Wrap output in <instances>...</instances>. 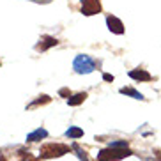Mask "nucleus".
I'll return each instance as SVG.
<instances>
[{"label": "nucleus", "mask_w": 161, "mask_h": 161, "mask_svg": "<svg viewBox=\"0 0 161 161\" xmlns=\"http://www.w3.org/2000/svg\"><path fill=\"white\" fill-rule=\"evenodd\" d=\"M120 94L131 96V97H135V99H145V97H143V94H140L138 90L131 89V87H122V89H120Z\"/></svg>", "instance_id": "obj_11"}, {"label": "nucleus", "mask_w": 161, "mask_h": 161, "mask_svg": "<svg viewBox=\"0 0 161 161\" xmlns=\"http://www.w3.org/2000/svg\"><path fill=\"white\" fill-rule=\"evenodd\" d=\"M73 67L80 75H89V73H92L96 69V64L89 55H78L75 58V62H73Z\"/></svg>", "instance_id": "obj_3"}, {"label": "nucleus", "mask_w": 161, "mask_h": 161, "mask_svg": "<svg viewBox=\"0 0 161 161\" xmlns=\"http://www.w3.org/2000/svg\"><path fill=\"white\" fill-rule=\"evenodd\" d=\"M158 161H161V154H159V152H158Z\"/></svg>", "instance_id": "obj_17"}, {"label": "nucleus", "mask_w": 161, "mask_h": 161, "mask_svg": "<svg viewBox=\"0 0 161 161\" xmlns=\"http://www.w3.org/2000/svg\"><path fill=\"white\" fill-rule=\"evenodd\" d=\"M67 152H69V145H64V143H48V145L41 147L39 158L41 159H52V158L64 156Z\"/></svg>", "instance_id": "obj_1"}, {"label": "nucleus", "mask_w": 161, "mask_h": 161, "mask_svg": "<svg viewBox=\"0 0 161 161\" xmlns=\"http://www.w3.org/2000/svg\"><path fill=\"white\" fill-rule=\"evenodd\" d=\"M58 94H60L62 97H67V99L71 97V92H69V90H67V89H60V90H58Z\"/></svg>", "instance_id": "obj_14"}, {"label": "nucleus", "mask_w": 161, "mask_h": 161, "mask_svg": "<svg viewBox=\"0 0 161 161\" xmlns=\"http://www.w3.org/2000/svg\"><path fill=\"white\" fill-rule=\"evenodd\" d=\"M112 149H128V142L126 140H119V142H112L110 143Z\"/></svg>", "instance_id": "obj_13"}, {"label": "nucleus", "mask_w": 161, "mask_h": 161, "mask_svg": "<svg viewBox=\"0 0 161 161\" xmlns=\"http://www.w3.org/2000/svg\"><path fill=\"white\" fill-rule=\"evenodd\" d=\"M66 136L67 138H71V140H78V138L83 136V129L80 128H76V126H73V128H69L66 131Z\"/></svg>", "instance_id": "obj_10"}, {"label": "nucleus", "mask_w": 161, "mask_h": 161, "mask_svg": "<svg viewBox=\"0 0 161 161\" xmlns=\"http://www.w3.org/2000/svg\"><path fill=\"white\" fill-rule=\"evenodd\" d=\"M129 78L138 80V81H151L152 80L151 73H147L145 69H133V71H129Z\"/></svg>", "instance_id": "obj_7"}, {"label": "nucleus", "mask_w": 161, "mask_h": 161, "mask_svg": "<svg viewBox=\"0 0 161 161\" xmlns=\"http://www.w3.org/2000/svg\"><path fill=\"white\" fill-rule=\"evenodd\" d=\"M106 25H108L110 32L119 34V36H120V34H124V23L117 18V16H112V14H110L108 18H106Z\"/></svg>", "instance_id": "obj_5"}, {"label": "nucleus", "mask_w": 161, "mask_h": 161, "mask_svg": "<svg viewBox=\"0 0 161 161\" xmlns=\"http://www.w3.org/2000/svg\"><path fill=\"white\" fill-rule=\"evenodd\" d=\"M50 101H52V97H50V96H39V99H36V101H34V103L30 104V108H32V106H37V104L50 103Z\"/></svg>", "instance_id": "obj_12"}, {"label": "nucleus", "mask_w": 161, "mask_h": 161, "mask_svg": "<svg viewBox=\"0 0 161 161\" xmlns=\"http://www.w3.org/2000/svg\"><path fill=\"white\" fill-rule=\"evenodd\" d=\"M103 80H104V81H114V75H108V73H104V75H103Z\"/></svg>", "instance_id": "obj_15"}, {"label": "nucleus", "mask_w": 161, "mask_h": 161, "mask_svg": "<svg viewBox=\"0 0 161 161\" xmlns=\"http://www.w3.org/2000/svg\"><path fill=\"white\" fill-rule=\"evenodd\" d=\"M21 161H37V159H34V158H30L29 154H27V158H25V159H21Z\"/></svg>", "instance_id": "obj_16"}, {"label": "nucleus", "mask_w": 161, "mask_h": 161, "mask_svg": "<svg viewBox=\"0 0 161 161\" xmlns=\"http://www.w3.org/2000/svg\"><path fill=\"white\" fill-rule=\"evenodd\" d=\"M81 13L85 16L101 13V2L99 0H81Z\"/></svg>", "instance_id": "obj_4"}, {"label": "nucleus", "mask_w": 161, "mask_h": 161, "mask_svg": "<svg viewBox=\"0 0 161 161\" xmlns=\"http://www.w3.org/2000/svg\"><path fill=\"white\" fill-rule=\"evenodd\" d=\"M133 152L129 149H103V151L97 152V161H119V159H124V158L131 156Z\"/></svg>", "instance_id": "obj_2"}, {"label": "nucleus", "mask_w": 161, "mask_h": 161, "mask_svg": "<svg viewBox=\"0 0 161 161\" xmlns=\"http://www.w3.org/2000/svg\"><path fill=\"white\" fill-rule=\"evenodd\" d=\"M58 41L55 37H52V36H44L43 39H41V43L36 44V50L37 52H46L48 48H52V46H57Z\"/></svg>", "instance_id": "obj_6"}, {"label": "nucleus", "mask_w": 161, "mask_h": 161, "mask_svg": "<svg viewBox=\"0 0 161 161\" xmlns=\"http://www.w3.org/2000/svg\"><path fill=\"white\" fill-rule=\"evenodd\" d=\"M46 136H48V131L44 128H39L36 131H32L30 135H27V142H39V140H43Z\"/></svg>", "instance_id": "obj_8"}, {"label": "nucleus", "mask_w": 161, "mask_h": 161, "mask_svg": "<svg viewBox=\"0 0 161 161\" xmlns=\"http://www.w3.org/2000/svg\"><path fill=\"white\" fill-rule=\"evenodd\" d=\"M0 161H7V159H5V158H4V156H0Z\"/></svg>", "instance_id": "obj_18"}, {"label": "nucleus", "mask_w": 161, "mask_h": 161, "mask_svg": "<svg viewBox=\"0 0 161 161\" xmlns=\"http://www.w3.org/2000/svg\"><path fill=\"white\" fill-rule=\"evenodd\" d=\"M85 97H87V92H78V94L71 96L67 99V103H69V106H78V104H81L85 101Z\"/></svg>", "instance_id": "obj_9"}]
</instances>
